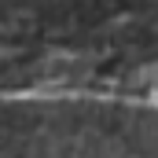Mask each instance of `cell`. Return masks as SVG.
I'll return each instance as SVG.
<instances>
[{"instance_id": "cell-1", "label": "cell", "mask_w": 158, "mask_h": 158, "mask_svg": "<svg viewBox=\"0 0 158 158\" xmlns=\"http://www.w3.org/2000/svg\"><path fill=\"white\" fill-rule=\"evenodd\" d=\"M0 158H158V103L96 92H0Z\"/></svg>"}]
</instances>
